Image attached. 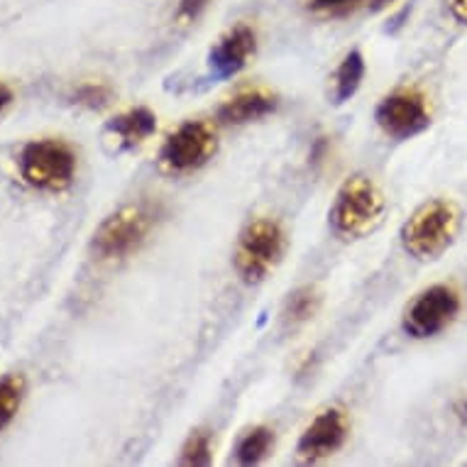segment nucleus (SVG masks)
<instances>
[{
	"instance_id": "nucleus-1",
	"label": "nucleus",
	"mask_w": 467,
	"mask_h": 467,
	"mask_svg": "<svg viewBox=\"0 0 467 467\" xmlns=\"http://www.w3.org/2000/svg\"><path fill=\"white\" fill-rule=\"evenodd\" d=\"M460 225L458 206L448 199L423 203L401 228L404 250L416 260H436L451 247Z\"/></svg>"
},
{
	"instance_id": "nucleus-2",
	"label": "nucleus",
	"mask_w": 467,
	"mask_h": 467,
	"mask_svg": "<svg viewBox=\"0 0 467 467\" xmlns=\"http://www.w3.org/2000/svg\"><path fill=\"white\" fill-rule=\"evenodd\" d=\"M157 208L152 203H130L108 215L93 238V253L100 260H120L142 247L157 225Z\"/></svg>"
},
{
	"instance_id": "nucleus-3",
	"label": "nucleus",
	"mask_w": 467,
	"mask_h": 467,
	"mask_svg": "<svg viewBox=\"0 0 467 467\" xmlns=\"http://www.w3.org/2000/svg\"><path fill=\"white\" fill-rule=\"evenodd\" d=\"M77 174V154L62 140H35L20 152V177L39 192H64Z\"/></svg>"
},
{
	"instance_id": "nucleus-4",
	"label": "nucleus",
	"mask_w": 467,
	"mask_h": 467,
	"mask_svg": "<svg viewBox=\"0 0 467 467\" xmlns=\"http://www.w3.org/2000/svg\"><path fill=\"white\" fill-rule=\"evenodd\" d=\"M284 253V230L272 218H257L243 230L235 247V269L247 284L262 282Z\"/></svg>"
},
{
	"instance_id": "nucleus-5",
	"label": "nucleus",
	"mask_w": 467,
	"mask_h": 467,
	"mask_svg": "<svg viewBox=\"0 0 467 467\" xmlns=\"http://www.w3.org/2000/svg\"><path fill=\"white\" fill-rule=\"evenodd\" d=\"M384 211V196L377 184L368 177H353L337 192L330 223L340 235H362L379 221Z\"/></svg>"
},
{
	"instance_id": "nucleus-6",
	"label": "nucleus",
	"mask_w": 467,
	"mask_h": 467,
	"mask_svg": "<svg viewBox=\"0 0 467 467\" xmlns=\"http://www.w3.org/2000/svg\"><path fill=\"white\" fill-rule=\"evenodd\" d=\"M215 152V132L203 120L179 125L161 147V167L171 174H184L203 167Z\"/></svg>"
},
{
	"instance_id": "nucleus-7",
	"label": "nucleus",
	"mask_w": 467,
	"mask_h": 467,
	"mask_svg": "<svg viewBox=\"0 0 467 467\" xmlns=\"http://www.w3.org/2000/svg\"><path fill=\"white\" fill-rule=\"evenodd\" d=\"M460 311V296L458 291L445 284H436L431 289L421 291L411 306L406 308L404 314V330L411 337H433L441 330L448 328L452 318Z\"/></svg>"
},
{
	"instance_id": "nucleus-8",
	"label": "nucleus",
	"mask_w": 467,
	"mask_h": 467,
	"mask_svg": "<svg viewBox=\"0 0 467 467\" xmlns=\"http://www.w3.org/2000/svg\"><path fill=\"white\" fill-rule=\"evenodd\" d=\"M375 118L377 125L394 140L416 138L431 125L429 103L414 88H399L384 96L382 103L377 106Z\"/></svg>"
},
{
	"instance_id": "nucleus-9",
	"label": "nucleus",
	"mask_w": 467,
	"mask_h": 467,
	"mask_svg": "<svg viewBox=\"0 0 467 467\" xmlns=\"http://www.w3.org/2000/svg\"><path fill=\"white\" fill-rule=\"evenodd\" d=\"M345 438H348V419L343 411L328 409L316 416L301 433L299 455L304 460L330 458L333 452L343 448Z\"/></svg>"
},
{
	"instance_id": "nucleus-10",
	"label": "nucleus",
	"mask_w": 467,
	"mask_h": 467,
	"mask_svg": "<svg viewBox=\"0 0 467 467\" xmlns=\"http://www.w3.org/2000/svg\"><path fill=\"white\" fill-rule=\"evenodd\" d=\"M257 49V37L253 27L238 25L235 30H230L225 37L215 45L211 52V69L218 78H230L245 69L250 57Z\"/></svg>"
},
{
	"instance_id": "nucleus-11",
	"label": "nucleus",
	"mask_w": 467,
	"mask_h": 467,
	"mask_svg": "<svg viewBox=\"0 0 467 467\" xmlns=\"http://www.w3.org/2000/svg\"><path fill=\"white\" fill-rule=\"evenodd\" d=\"M275 93L265 91V88H247V91H240L238 96H233L230 100H225L221 106V110H218V118L228 125H243L253 123V120H260V118H265V115L269 113H275Z\"/></svg>"
},
{
	"instance_id": "nucleus-12",
	"label": "nucleus",
	"mask_w": 467,
	"mask_h": 467,
	"mask_svg": "<svg viewBox=\"0 0 467 467\" xmlns=\"http://www.w3.org/2000/svg\"><path fill=\"white\" fill-rule=\"evenodd\" d=\"M108 130L120 140L123 147H138L147 138H152L157 130V118L147 108H130L123 115H118L113 123L108 125Z\"/></svg>"
},
{
	"instance_id": "nucleus-13",
	"label": "nucleus",
	"mask_w": 467,
	"mask_h": 467,
	"mask_svg": "<svg viewBox=\"0 0 467 467\" xmlns=\"http://www.w3.org/2000/svg\"><path fill=\"white\" fill-rule=\"evenodd\" d=\"M362 78H365V59L360 52H350L345 57L336 71V103L350 100L360 88Z\"/></svg>"
},
{
	"instance_id": "nucleus-14",
	"label": "nucleus",
	"mask_w": 467,
	"mask_h": 467,
	"mask_svg": "<svg viewBox=\"0 0 467 467\" xmlns=\"http://www.w3.org/2000/svg\"><path fill=\"white\" fill-rule=\"evenodd\" d=\"M25 399V377L3 375L0 377V431L10 426Z\"/></svg>"
},
{
	"instance_id": "nucleus-15",
	"label": "nucleus",
	"mask_w": 467,
	"mask_h": 467,
	"mask_svg": "<svg viewBox=\"0 0 467 467\" xmlns=\"http://www.w3.org/2000/svg\"><path fill=\"white\" fill-rule=\"evenodd\" d=\"M272 443H275V433L267 426H257V429L247 431L245 436L240 438L238 448H235V458H238L240 465H254L267 455Z\"/></svg>"
},
{
	"instance_id": "nucleus-16",
	"label": "nucleus",
	"mask_w": 467,
	"mask_h": 467,
	"mask_svg": "<svg viewBox=\"0 0 467 467\" xmlns=\"http://www.w3.org/2000/svg\"><path fill=\"white\" fill-rule=\"evenodd\" d=\"M318 304H321V296L316 294V289L304 286V289L291 294V299L286 301V308H284V318L291 326H299V323L308 321L318 311Z\"/></svg>"
},
{
	"instance_id": "nucleus-17",
	"label": "nucleus",
	"mask_w": 467,
	"mask_h": 467,
	"mask_svg": "<svg viewBox=\"0 0 467 467\" xmlns=\"http://www.w3.org/2000/svg\"><path fill=\"white\" fill-rule=\"evenodd\" d=\"M182 462L184 465H208L211 462V436L203 431L193 433L182 451Z\"/></svg>"
},
{
	"instance_id": "nucleus-18",
	"label": "nucleus",
	"mask_w": 467,
	"mask_h": 467,
	"mask_svg": "<svg viewBox=\"0 0 467 467\" xmlns=\"http://www.w3.org/2000/svg\"><path fill=\"white\" fill-rule=\"evenodd\" d=\"M110 99H113V91L106 84H81L77 93H74V103L84 108H93V110L106 108Z\"/></svg>"
},
{
	"instance_id": "nucleus-19",
	"label": "nucleus",
	"mask_w": 467,
	"mask_h": 467,
	"mask_svg": "<svg viewBox=\"0 0 467 467\" xmlns=\"http://www.w3.org/2000/svg\"><path fill=\"white\" fill-rule=\"evenodd\" d=\"M362 0H311L308 5L316 13H330V16H345L350 13L355 5H360Z\"/></svg>"
},
{
	"instance_id": "nucleus-20",
	"label": "nucleus",
	"mask_w": 467,
	"mask_h": 467,
	"mask_svg": "<svg viewBox=\"0 0 467 467\" xmlns=\"http://www.w3.org/2000/svg\"><path fill=\"white\" fill-rule=\"evenodd\" d=\"M206 5H208V0H179L177 20L182 25L193 23V20L206 10Z\"/></svg>"
},
{
	"instance_id": "nucleus-21",
	"label": "nucleus",
	"mask_w": 467,
	"mask_h": 467,
	"mask_svg": "<svg viewBox=\"0 0 467 467\" xmlns=\"http://www.w3.org/2000/svg\"><path fill=\"white\" fill-rule=\"evenodd\" d=\"M448 16L460 25H467V0H445Z\"/></svg>"
},
{
	"instance_id": "nucleus-22",
	"label": "nucleus",
	"mask_w": 467,
	"mask_h": 467,
	"mask_svg": "<svg viewBox=\"0 0 467 467\" xmlns=\"http://www.w3.org/2000/svg\"><path fill=\"white\" fill-rule=\"evenodd\" d=\"M10 100H13V93H10V88H5V86L0 84V113H3V110L10 106Z\"/></svg>"
},
{
	"instance_id": "nucleus-23",
	"label": "nucleus",
	"mask_w": 467,
	"mask_h": 467,
	"mask_svg": "<svg viewBox=\"0 0 467 467\" xmlns=\"http://www.w3.org/2000/svg\"><path fill=\"white\" fill-rule=\"evenodd\" d=\"M389 3H394V0H369V8L382 10V8H387Z\"/></svg>"
},
{
	"instance_id": "nucleus-24",
	"label": "nucleus",
	"mask_w": 467,
	"mask_h": 467,
	"mask_svg": "<svg viewBox=\"0 0 467 467\" xmlns=\"http://www.w3.org/2000/svg\"><path fill=\"white\" fill-rule=\"evenodd\" d=\"M458 414L462 416V419H465V416H467V401H462V404L458 406Z\"/></svg>"
}]
</instances>
